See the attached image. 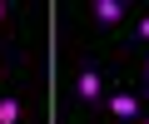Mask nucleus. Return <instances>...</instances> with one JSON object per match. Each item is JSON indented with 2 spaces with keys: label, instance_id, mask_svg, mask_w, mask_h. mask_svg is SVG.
Masks as SVG:
<instances>
[{
  "label": "nucleus",
  "instance_id": "nucleus-6",
  "mask_svg": "<svg viewBox=\"0 0 149 124\" xmlns=\"http://www.w3.org/2000/svg\"><path fill=\"white\" fill-rule=\"evenodd\" d=\"M0 20H5V0H0Z\"/></svg>",
  "mask_w": 149,
  "mask_h": 124
},
{
  "label": "nucleus",
  "instance_id": "nucleus-4",
  "mask_svg": "<svg viewBox=\"0 0 149 124\" xmlns=\"http://www.w3.org/2000/svg\"><path fill=\"white\" fill-rule=\"evenodd\" d=\"M0 124H20V99H0Z\"/></svg>",
  "mask_w": 149,
  "mask_h": 124
},
{
  "label": "nucleus",
  "instance_id": "nucleus-3",
  "mask_svg": "<svg viewBox=\"0 0 149 124\" xmlns=\"http://www.w3.org/2000/svg\"><path fill=\"white\" fill-rule=\"evenodd\" d=\"M109 114H119V119H139V99H134L129 89H119V94H109Z\"/></svg>",
  "mask_w": 149,
  "mask_h": 124
},
{
  "label": "nucleus",
  "instance_id": "nucleus-7",
  "mask_svg": "<svg viewBox=\"0 0 149 124\" xmlns=\"http://www.w3.org/2000/svg\"><path fill=\"white\" fill-rule=\"evenodd\" d=\"M139 124H149V119H139Z\"/></svg>",
  "mask_w": 149,
  "mask_h": 124
},
{
  "label": "nucleus",
  "instance_id": "nucleus-5",
  "mask_svg": "<svg viewBox=\"0 0 149 124\" xmlns=\"http://www.w3.org/2000/svg\"><path fill=\"white\" fill-rule=\"evenodd\" d=\"M139 35H144V40H149V15H144V20H139Z\"/></svg>",
  "mask_w": 149,
  "mask_h": 124
},
{
  "label": "nucleus",
  "instance_id": "nucleus-1",
  "mask_svg": "<svg viewBox=\"0 0 149 124\" xmlns=\"http://www.w3.org/2000/svg\"><path fill=\"white\" fill-rule=\"evenodd\" d=\"M90 10H95L100 25H119V20H124V0H95Z\"/></svg>",
  "mask_w": 149,
  "mask_h": 124
},
{
  "label": "nucleus",
  "instance_id": "nucleus-2",
  "mask_svg": "<svg viewBox=\"0 0 149 124\" xmlns=\"http://www.w3.org/2000/svg\"><path fill=\"white\" fill-rule=\"evenodd\" d=\"M74 94H80V99H100V94H104V80H100L95 70H80V80H74Z\"/></svg>",
  "mask_w": 149,
  "mask_h": 124
}]
</instances>
